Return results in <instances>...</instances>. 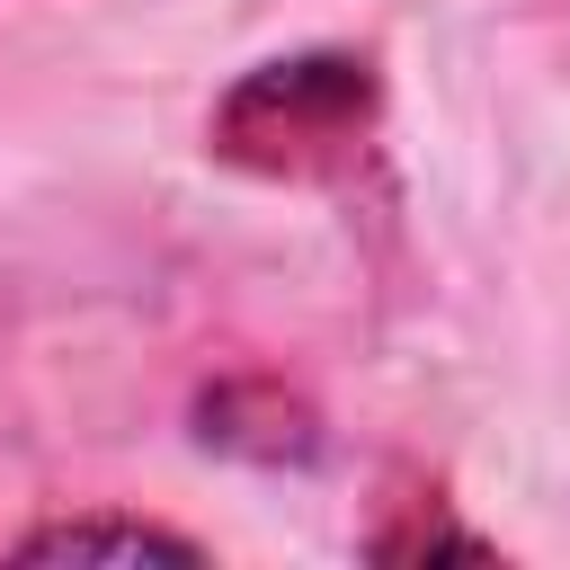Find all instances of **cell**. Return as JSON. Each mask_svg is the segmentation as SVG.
<instances>
[{
  "instance_id": "6da1fadb",
  "label": "cell",
  "mask_w": 570,
  "mask_h": 570,
  "mask_svg": "<svg viewBox=\"0 0 570 570\" xmlns=\"http://www.w3.org/2000/svg\"><path fill=\"white\" fill-rule=\"evenodd\" d=\"M374 116V80L365 62L347 53H303V62H267L249 71L223 116H214V142L249 169H321L338 160Z\"/></svg>"
},
{
  "instance_id": "7a4b0ae2",
  "label": "cell",
  "mask_w": 570,
  "mask_h": 570,
  "mask_svg": "<svg viewBox=\"0 0 570 570\" xmlns=\"http://www.w3.org/2000/svg\"><path fill=\"white\" fill-rule=\"evenodd\" d=\"M27 561H196V543L160 525H53L27 534Z\"/></svg>"
}]
</instances>
